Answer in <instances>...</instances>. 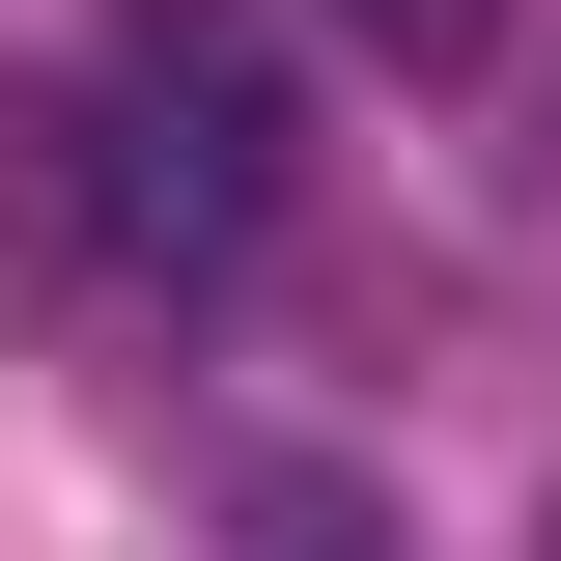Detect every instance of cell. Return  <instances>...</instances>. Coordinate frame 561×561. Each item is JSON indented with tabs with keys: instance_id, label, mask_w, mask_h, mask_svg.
I'll return each mask as SVG.
<instances>
[{
	"instance_id": "obj_1",
	"label": "cell",
	"mask_w": 561,
	"mask_h": 561,
	"mask_svg": "<svg viewBox=\"0 0 561 561\" xmlns=\"http://www.w3.org/2000/svg\"><path fill=\"white\" fill-rule=\"evenodd\" d=\"M84 140H113V253H140V280H253L280 197H309V84H280L253 0H113Z\"/></svg>"
},
{
	"instance_id": "obj_2",
	"label": "cell",
	"mask_w": 561,
	"mask_h": 561,
	"mask_svg": "<svg viewBox=\"0 0 561 561\" xmlns=\"http://www.w3.org/2000/svg\"><path fill=\"white\" fill-rule=\"evenodd\" d=\"M113 140H84V84H0V337H57V309H113Z\"/></svg>"
},
{
	"instance_id": "obj_4",
	"label": "cell",
	"mask_w": 561,
	"mask_h": 561,
	"mask_svg": "<svg viewBox=\"0 0 561 561\" xmlns=\"http://www.w3.org/2000/svg\"><path fill=\"white\" fill-rule=\"evenodd\" d=\"M253 561H365V505L337 478H253Z\"/></svg>"
},
{
	"instance_id": "obj_3",
	"label": "cell",
	"mask_w": 561,
	"mask_h": 561,
	"mask_svg": "<svg viewBox=\"0 0 561 561\" xmlns=\"http://www.w3.org/2000/svg\"><path fill=\"white\" fill-rule=\"evenodd\" d=\"M309 28H337V57H393V84H478V57H505V0H309Z\"/></svg>"
}]
</instances>
